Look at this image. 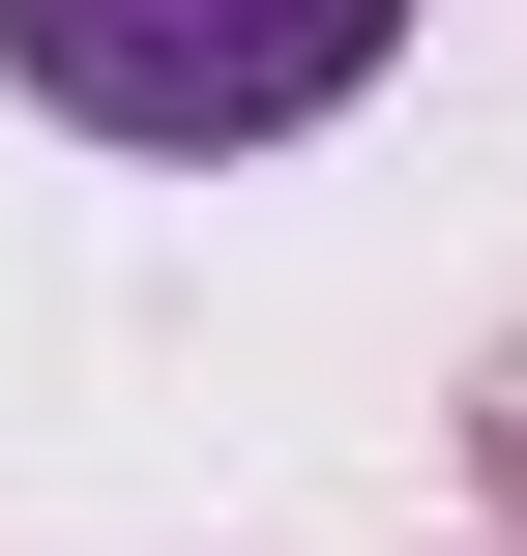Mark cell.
<instances>
[{
	"instance_id": "6da1fadb",
	"label": "cell",
	"mask_w": 527,
	"mask_h": 556,
	"mask_svg": "<svg viewBox=\"0 0 527 556\" xmlns=\"http://www.w3.org/2000/svg\"><path fill=\"white\" fill-rule=\"evenodd\" d=\"M411 0H0V88L88 117V147H293L381 88Z\"/></svg>"
},
{
	"instance_id": "7a4b0ae2",
	"label": "cell",
	"mask_w": 527,
	"mask_h": 556,
	"mask_svg": "<svg viewBox=\"0 0 527 556\" xmlns=\"http://www.w3.org/2000/svg\"><path fill=\"white\" fill-rule=\"evenodd\" d=\"M469 469H499V528H527V352H499V381H469Z\"/></svg>"
}]
</instances>
